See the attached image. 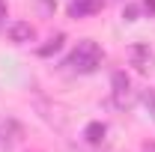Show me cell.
Segmentation results:
<instances>
[{
	"instance_id": "obj_1",
	"label": "cell",
	"mask_w": 155,
	"mask_h": 152,
	"mask_svg": "<svg viewBox=\"0 0 155 152\" xmlns=\"http://www.w3.org/2000/svg\"><path fill=\"white\" fill-rule=\"evenodd\" d=\"M98 66H101V48H98L93 39H81L78 48L66 60V69L69 72H78V75H93Z\"/></svg>"
},
{
	"instance_id": "obj_2",
	"label": "cell",
	"mask_w": 155,
	"mask_h": 152,
	"mask_svg": "<svg viewBox=\"0 0 155 152\" xmlns=\"http://www.w3.org/2000/svg\"><path fill=\"white\" fill-rule=\"evenodd\" d=\"M110 98H114V107H119V111H131L137 104L140 93L134 90L131 78L125 72H114V78H110Z\"/></svg>"
},
{
	"instance_id": "obj_3",
	"label": "cell",
	"mask_w": 155,
	"mask_h": 152,
	"mask_svg": "<svg viewBox=\"0 0 155 152\" xmlns=\"http://www.w3.org/2000/svg\"><path fill=\"white\" fill-rule=\"evenodd\" d=\"M128 60H131L134 72H140V75L155 72V54L149 51V45H131L128 48Z\"/></svg>"
},
{
	"instance_id": "obj_4",
	"label": "cell",
	"mask_w": 155,
	"mask_h": 152,
	"mask_svg": "<svg viewBox=\"0 0 155 152\" xmlns=\"http://www.w3.org/2000/svg\"><path fill=\"white\" fill-rule=\"evenodd\" d=\"M6 33H9V42H15V45H27V42L36 39V30H33L30 21H12L6 27Z\"/></svg>"
},
{
	"instance_id": "obj_5",
	"label": "cell",
	"mask_w": 155,
	"mask_h": 152,
	"mask_svg": "<svg viewBox=\"0 0 155 152\" xmlns=\"http://www.w3.org/2000/svg\"><path fill=\"white\" fill-rule=\"evenodd\" d=\"M98 9H101V0H72V3H69V15H72V18L96 15Z\"/></svg>"
},
{
	"instance_id": "obj_6",
	"label": "cell",
	"mask_w": 155,
	"mask_h": 152,
	"mask_svg": "<svg viewBox=\"0 0 155 152\" xmlns=\"http://www.w3.org/2000/svg\"><path fill=\"white\" fill-rule=\"evenodd\" d=\"M104 134H107V125H104V122H90V125L84 128V137H87V143H93V146L104 140Z\"/></svg>"
},
{
	"instance_id": "obj_7",
	"label": "cell",
	"mask_w": 155,
	"mask_h": 152,
	"mask_svg": "<svg viewBox=\"0 0 155 152\" xmlns=\"http://www.w3.org/2000/svg\"><path fill=\"white\" fill-rule=\"evenodd\" d=\"M63 42H66V36H63V33H57L48 45H42V48H39V57H51V54H57L60 48H63Z\"/></svg>"
},
{
	"instance_id": "obj_8",
	"label": "cell",
	"mask_w": 155,
	"mask_h": 152,
	"mask_svg": "<svg viewBox=\"0 0 155 152\" xmlns=\"http://www.w3.org/2000/svg\"><path fill=\"white\" fill-rule=\"evenodd\" d=\"M140 98H143V104L152 111V119H155V90H146V93L140 95Z\"/></svg>"
},
{
	"instance_id": "obj_9",
	"label": "cell",
	"mask_w": 155,
	"mask_h": 152,
	"mask_svg": "<svg viewBox=\"0 0 155 152\" xmlns=\"http://www.w3.org/2000/svg\"><path fill=\"white\" fill-rule=\"evenodd\" d=\"M137 15H140L137 6H125V9H122V18H125V21H137Z\"/></svg>"
},
{
	"instance_id": "obj_10",
	"label": "cell",
	"mask_w": 155,
	"mask_h": 152,
	"mask_svg": "<svg viewBox=\"0 0 155 152\" xmlns=\"http://www.w3.org/2000/svg\"><path fill=\"white\" fill-rule=\"evenodd\" d=\"M143 9H146L149 15H155V0H143Z\"/></svg>"
},
{
	"instance_id": "obj_11",
	"label": "cell",
	"mask_w": 155,
	"mask_h": 152,
	"mask_svg": "<svg viewBox=\"0 0 155 152\" xmlns=\"http://www.w3.org/2000/svg\"><path fill=\"white\" fill-rule=\"evenodd\" d=\"M140 152H155V140H146V143L140 146Z\"/></svg>"
},
{
	"instance_id": "obj_12",
	"label": "cell",
	"mask_w": 155,
	"mask_h": 152,
	"mask_svg": "<svg viewBox=\"0 0 155 152\" xmlns=\"http://www.w3.org/2000/svg\"><path fill=\"white\" fill-rule=\"evenodd\" d=\"M3 18H6V6L0 3V24H3Z\"/></svg>"
},
{
	"instance_id": "obj_13",
	"label": "cell",
	"mask_w": 155,
	"mask_h": 152,
	"mask_svg": "<svg viewBox=\"0 0 155 152\" xmlns=\"http://www.w3.org/2000/svg\"><path fill=\"white\" fill-rule=\"evenodd\" d=\"M0 3H3V0H0Z\"/></svg>"
}]
</instances>
